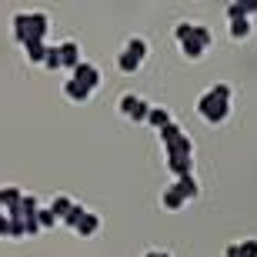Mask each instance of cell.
Segmentation results:
<instances>
[{
	"label": "cell",
	"mask_w": 257,
	"mask_h": 257,
	"mask_svg": "<svg viewBox=\"0 0 257 257\" xmlns=\"http://www.w3.org/2000/svg\"><path fill=\"white\" fill-rule=\"evenodd\" d=\"M174 37H177V44H181L187 60H200L210 50V44H214V34L207 27H200V24H177Z\"/></svg>",
	"instance_id": "6da1fadb"
},
{
	"label": "cell",
	"mask_w": 257,
	"mask_h": 257,
	"mask_svg": "<svg viewBox=\"0 0 257 257\" xmlns=\"http://www.w3.org/2000/svg\"><path fill=\"white\" fill-rule=\"evenodd\" d=\"M197 114L204 124H224L230 114V84H214L207 94L197 100Z\"/></svg>",
	"instance_id": "7a4b0ae2"
},
{
	"label": "cell",
	"mask_w": 257,
	"mask_h": 257,
	"mask_svg": "<svg viewBox=\"0 0 257 257\" xmlns=\"http://www.w3.org/2000/svg\"><path fill=\"white\" fill-rule=\"evenodd\" d=\"M47 14H17L14 17V37L20 44H37L47 34Z\"/></svg>",
	"instance_id": "3957f363"
},
{
	"label": "cell",
	"mask_w": 257,
	"mask_h": 257,
	"mask_svg": "<svg viewBox=\"0 0 257 257\" xmlns=\"http://www.w3.org/2000/svg\"><path fill=\"white\" fill-rule=\"evenodd\" d=\"M161 144H164V154H167V157H194L191 137H187L177 124H171V127L161 131Z\"/></svg>",
	"instance_id": "277c9868"
},
{
	"label": "cell",
	"mask_w": 257,
	"mask_h": 257,
	"mask_svg": "<svg viewBox=\"0 0 257 257\" xmlns=\"http://www.w3.org/2000/svg\"><path fill=\"white\" fill-rule=\"evenodd\" d=\"M144 57H147V40L144 37H131L127 47L120 50V57H117V67H120L124 74H134V70H141Z\"/></svg>",
	"instance_id": "5b68a950"
},
{
	"label": "cell",
	"mask_w": 257,
	"mask_h": 257,
	"mask_svg": "<svg viewBox=\"0 0 257 257\" xmlns=\"http://www.w3.org/2000/svg\"><path fill=\"white\" fill-rule=\"evenodd\" d=\"M117 110H120L127 120L144 124V120H147V114H151V104H147V100H141L137 94H124V97H120V104H117Z\"/></svg>",
	"instance_id": "8992f818"
},
{
	"label": "cell",
	"mask_w": 257,
	"mask_h": 257,
	"mask_svg": "<svg viewBox=\"0 0 257 257\" xmlns=\"http://www.w3.org/2000/svg\"><path fill=\"white\" fill-rule=\"evenodd\" d=\"M74 80H77L80 87H87L90 94H94L97 87H100V70H97L94 64H87V60H80V67L74 70Z\"/></svg>",
	"instance_id": "52a82bcc"
},
{
	"label": "cell",
	"mask_w": 257,
	"mask_h": 257,
	"mask_svg": "<svg viewBox=\"0 0 257 257\" xmlns=\"http://www.w3.org/2000/svg\"><path fill=\"white\" fill-rule=\"evenodd\" d=\"M57 54H60V67H70V70H77V67H80V47H77L74 40L60 44Z\"/></svg>",
	"instance_id": "ba28073f"
},
{
	"label": "cell",
	"mask_w": 257,
	"mask_h": 257,
	"mask_svg": "<svg viewBox=\"0 0 257 257\" xmlns=\"http://www.w3.org/2000/svg\"><path fill=\"white\" fill-rule=\"evenodd\" d=\"M184 204H187V200H184V194L177 191V184H171V187L161 194V207L164 210H181Z\"/></svg>",
	"instance_id": "9c48e42d"
},
{
	"label": "cell",
	"mask_w": 257,
	"mask_h": 257,
	"mask_svg": "<svg viewBox=\"0 0 257 257\" xmlns=\"http://www.w3.org/2000/svg\"><path fill=\"white\" fill-rule=\"evenodd\" d=\"M147 124L157 127V131L171 127V124H174V120H171V110H167V107H151V114H147Z\"/></svg>",
	"instance_id": "30bf717a"
},
{
	"label": "cell",
	"mask_w": 257,
	"mask_h": 257,
	"mask_svg": "<svg viewBox=\"0 0 257 257\" xmlns=\"http://www.w3.org/2000/svg\"><path fill=\"white\" fill-rule=\"evenodd\" d=\"M257 14V0H240V4H230L227 7V17L237 20V17H254Z\"/></svg>",
	"instance_id": "8fae6325"
},
{
	"label": "cell",
	"mask_w": 257,
	"mask_h": 257,
	"mask_svg": "<svg viewBox=\"0 0 257 257\" xmlns=\"http://www.w3.org/2000/svg\"><path fill=\"white\" fill-rule=\"evenodd\" d=\"M47 50H50V44H44V40H37V44H24V54H27L30 64H44V60H47Z\"/></svg>",
	"instance_id": "7c38bea8"
},
{
	"label": "cell",
	"mask_w": 257,
	"mask_h": 257,
	"mask_svg": "<svg viewBox=\"0 0 257 257\" xmlns=\"http://www.w3.org/2000/svg\"><path fill=\"white\" fill-rule=\"evenodd\" d=\"M167 167H171L174 174H177V181L181 177H191V167H194V157H167Z\"/></svg>",
	"instance_id": "4fadbf2b"
},
{
	"label": "cell",
	"mask_w": 257,
	"mask_h": 257,
	"mask_svg": "<svg viewBox=\"0 0 257 257\" xmlns=\"http://www.w3.org/2000/svg\"><path fill=\"white\" fill-rule=\"evenodd\" d=\"M64 94H67V100H74V104H84L87 97H90V90H87V87H80L74 77H70V80L64 84Z\"/></svg>",
	"instance_id": "5bb4252c"
},
{
	"label": "cell",
	"mask_w": 257,
	"mask_h": 257,
	"mask_svg": "<svg viewBox=\"0 0 257 257\" xmlns=\"http://www.w3.org/2000/svg\"><path fill=\"white\" fill-rule=\"evenodd\" d=\"M97 227H100V217H97V214H84L80 224H77V234H80V237H94Z\"/></svg>",
	"instance_id": "9a60e30c"
},
{
	"label": "cell",
	"mask_w": 257,
	"mask_h": 257,
	"mask_svg": "<svg viewBox=\"0 0 257 257\" xmlns=\"http://www.w3.org/2000/svg\"><path fill=\"white\" fill-rule=\"evenodd\" d=\"M70 207H74V200L67 197V194H60V197H54V204H50V214L57 220H64L67 214H70Z\"/></svg>",
	"instance_id": "2e32d148"
},
{
	"label": "cell",
	"mask_w": 257,
	"mask_h": 257,
	"mask_svg": "<svg viewBox=\"0 0 257 257\" xmlns=\"http://www.w3.org/2000/svg\"><path fill=\"white\" fill-rule=\"evenodd\" d=\"M177 191L184 194V200H194L200 194V187H197V181H194V174L191 177H181V181H177Z\"/></svg>",
	"instance_id": "e0dca14e"
},
{
	"label": "cell",
	"mask_w": 257,
	"mask_h": 257,
	"mask_svg": "<svg viewBox=\"0 0 257 257\" xmlns=\"http://www.w3.org/2000/svg\"><path fill=\"white\" fill-rule=\"evenodd\" d=\"M230 37H234V40H244V37H250V20H247V17L230 20Z\"/></svg>",
	"instance_id": "ac0fdd59"
},
{
	"label": "cell",
	"mask_w": 257,
	"mask_h": 257,
	"mask_svg": "<svg viewBox=\"0 0 257 257\" xmlns=\"http://www.w3.org/2000/svg\"><path fill=\"white\" fill-rule=\"evenodd\" d=\"M84 214H87V210L80 207V204H74V207H70V214L64 217V224H67L70 230H77V224H80V217H84Z\"/></svg>",
	"instance_id": "d6986e66"
},
{
	"label": "cell",
	"mask_w": 257,
	"mask_h": 257,
	"mask_svg": "<svg viewBox=\"0 0 257 257\" xmlns=\"http://www.w3.org/2000/svg\"><path fill=\"white\" fill-rule=\"evenodd\" d=\"M54 224H57V217L50 214V207L47 210H37V227L40 230H44V227H54Z\"/></svg>",
	"instance_id": "ffe728a7"
},
{
	"label": "cell",
	"mask_w": 257,
	"mask_h": 257,
	"mask_svg": "<svg viewBox=\"0 0 257 257\" xmlns=\"http://www.w3.org/2000/svg\"><path fill=\"white\" fill-rule=\"evenodd\" d=\"M44 67H50V70H57V67H60V54H57V47H50V50H47V60H44Z\"/></svg>",
	"instance_id": "44dd1931"
},
{
	"label": "cell",
	"mask_w": 257,
	"mask_h": 257,
	"mask_svg": "<svg viewBox=\"0 0 257 257\" xmlns=\"http://www.w3.org/2000/svg\"><path fill=\"white\" fill-rule=\"evenodd\" d=\"M144 257H171V254H167V250H147Z\"/></svg>",
	"instance_id": "7402d4cb"
}]
</instances>
